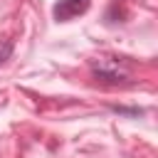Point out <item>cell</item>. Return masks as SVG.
Masks as SVG:
<instances>
[{
    "instance_id": "1",
    "label": "cell",
    "mask_w": 158,
    "mask_h": 158,
    "mask_svg": "<svg viewBox=\"0 0 158 158\" xmlns=\"http://www.w3.org/2000/svg\"><path fill=\"white\" fill-rule=\"evenodd\" d=\"M89 69L94 74L96 81L101 84H111V86H118V84H128L131 81V69L123 59H116V57H101V59H91L89 62Z\"/></svg>"
},
{
    "instance_id": "2",
    "label": "cell",
    "mask_w": 158,
    "mask_h": 158,
    "mask_svg": "<svg viewBox=\"0 0 158 158\" xmlns=\"http://www.w3.org/2000/svg\"><path fill=\"white\" fill-rule=\"evenodd\" d=\"M89 5H91L89 0H57L52 7V15L57 22H69V20L84 15L89 10Z\"/></svg>"
},
{
    "instance_id": "3",
    "label": "cell",
    "mask_w": 158,
    "mask_h": 158,
    "mask_svg": "<svg viewBox=\"0 0 158 158\" xmlns=\"http://www.w3.org/2000/svg\"><path fill=\"white\" fill-rule=\"evenodd\" d=\"M12 49H15L12 40H0V64L7 62V59L12 57Z\"/></svg>"
},
{
    "instance_id": "4",
    "label": "cell",
    "mask_w": 158,
    "mask_h": 158,
    "mask_svg": "<svg viewBox=\"0 0 158 158\" xmlns=\"http://www.w3.org/2000/svg\"><path fill=\"white\" fill-rule=\"evenodd\" d=\"M111 111L123 114V116H138V114H143L141 109H128V106H111Z\"/></svg>"
}]
</instances>
